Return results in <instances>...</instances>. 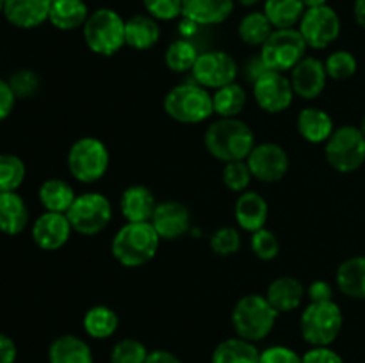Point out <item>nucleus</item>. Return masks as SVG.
I'll return each instance as SVG.
<instances>
[{
    "label": "nucleus",
    "instance_id": "obj_1",
    "mask_svg": "<svg viewBox=\"0 0 365 363\" xmlns=\"http://www.w3.org/2000/svg\"><path fill=\"white\" fill-rule=\"evenodd\" d=\"M205 148L214 159L227 162L246 160L255 148V134L237 117H221L205 130Z\"/></svg>",
    "mask_w": 365,
    "mask_h": 363
},
{
    "label": "nucleus",
    "instance_id": "obj_2",
    "mask_svg": "<svg viewBox=\"0 0 365 363\" xmlns=\"http://www.w3.org/2000/svg\"><path fill=\"white\" fill-rule=\"evenodd\" d=\"M160 237L152 223H127L113 238V255L121 265L141 267L155 256Z\"/></svg>",
    "mask_w": 365,
    "mask_h": 363
},
{
    "label": "nucleus",
    "instance_id": "obj_3",
    "mask_svg": "<svg viewBox=\"0 0 365 363\" xmlns=\"http://www.w3.org/2000/svg\"><path fill=\"white\" fill-rule=\"evenodd\" d=\"M280 313L271 306L266 295L248 294L235 302L232 310V324L239 338L260 342L273 331Z\"/></svg>",
    "mask_w": 365,
    "mask_h": 363
},
{
    "label": "nucleus",
    "instance_id": "obj_4",
    "mask_svg": "<svg viewBox=\"0 0 365 363\" xmlns=\"http://www.w3.org/2000/svg\"><path fill=\"white\" fill-rule=\"evenodd\" d=\"M342 322H344L342 310L334 299L310 302L302 313L299 331H302L303 340L309 342L314 347H328L341 333Z\"/></svg>",
    "mask_w": 365,
    "mask_h": 363
},
{
    "label": "nucleus",
    "instance_id": "obj_5",
    "mask_svg": "<svg viewBox=\"0 0 365 363\" xmlns=\"http://www.w3.org/2000/svg\"><path fill=\"white\" fill-rule=\"evenodd\" d=\"M82 31L86 45L98 56L110 57L125 46V20L109 7L93 11Z\"/></svg>",
    "mask_w": 365,
    "mask_h": 363
},
{
    "label": "nucleus",
    "instance_id": "obj_6",
    "mask_svg": "<svg viewBox=\"0 0 365 363\" xmlns=\"http://www.w3.org/2000/svg\"><path fill=\"white\" fill-rule=\"evenodd\" d=\"M164 110L178 123H203L214 114L212 96L200 84L175 85L164 96Z\"/></svg>",
    "mask_w": 365,
    "mask_h": 363
},
{
    "label": "nucleus",
    "instance_id": "obj_7",
    "mask_svg": "<svg viewBox=\"0 0 365 363\" xmlns=\"http://www.w3.org/2000/svg\"><path fill=\"white\" fill-rule=\"evenodd\" d=\"M109 149L100 139L81 137L68 152V169L75 180L95 184L109 169Z\"/></svg>",
    "mask_w": 365,
    "mask_h": 363
},
{
    "label": "nucleus",
    "instance_id": "obj_8",
    "mask_svg": "<svg viewBox=\"0 0 365 363\" xmlns=\"http://www.w3.org/2000/svg\"><path fill=\"white\" fill-rule=\"evenodd\" d=\"M328 164L339 173H353L365 162V135L353 125L337 128L324 146Z\"/></svg>",
    "mask_w": 365,
    "mask_h": 363
},
{
    "label": "nucleus",
    "instance_id": "obj_9",
    "mask_svg": "<svg viewBox=\"0 0 365 363\" xmlns=\"http://www.w3.org/2000/svg\"><path fill=\"white\" fill-rule=\"evenodd\" d=\"M307 43L298 28H274L266 43L260 46V59L271 71L292 70L305 59Z\"/></svg>",
    "mask_w": 365,
    "mask_h": 363
},
{
    "label": "nucleus",
    "instance_id": "obj_10",
    "mask_svg": "<svg viewBox=\"0 0 365 363\" xmlns=\"http://www.w3.org/2000/svg\"><path fill=\"white\" fill-rule=\"evenodd\" d=\"M66 216L75 231L82 235H96L106 230L113 219V206L100 192H84L75 198Z\"/></svg>",
    "mask_w": 365,
    "mask_h": 363
},
{
    "label": "nucleus",
    "instance_id": "obj_11",
    "mask_svg": "<svg viewBox=\"0 0 365 363\" xmlns=\"http://www.w3.org/2000/svg\"><path fill=\"white\" fill-rule=\"evenodd\" d=\"M298 31L305 39L307 46L323 50L341 34V18L330 6L309 7L299 20Z\"/></svg>",
    "mask_w": 365,
    "mask_h": 363
},
{
    "label": "nucleus",
    "instance_id": "obj_12",
    "mask_svg": "<svg viewBox=\"0 0 365 363\" xmlns=\"http://www.w3.org/2000/svg\"><path fill=\"white\" fill-rule=\"evenodd\" d=\"M237 73L239 68L235 59L223 50L200 53L198 60L192 66V77L196 84L205 89H214V91L235 82Z\"/></svg>",
    "mask_w": 365,
    "mask_h": 363
},
{
    "label": "nucleus",
    "instance_id": "obj_13",
    "mask_svg": "<svg viewBox=\"0 0 365 363\" xmlns=\"http://www.w3.org/2000/svg\"><path fill=\"white\" fill-rule=\"evenodd\" d=\"M246 164L253 178L264 184H274L287 174L291 160L287 152L277 142H260L252 149Z\"/></svg>",
    "mask_w": 365,
    "mask_h": 363
},
{
    "label": "nucleus",
    "instance_id": "obj_14",
    "mask_svg": "<svg viewBox=\"0 0 365 363\" xmlns=\"http://www.w3.org/2000/svg\"><path fill=\"white\" fill-rule=\"evenodd\" d=\"M253 95L260 109L269 114H278L291 107L294 89L284 73L267 70L253 82Z\"/></svg>",
    "mask_w": 365,
    "mask_h": 363
},
{
    "label": "nucleus",
    "instance_id": "obj_15",
    "mask_svg": "<svg viewBox=\"0 0 365 363\" xmlns=\"http://www.w3.org/2000/svg\"><path fill=\"white\" fill-rule=\"evenodd\" d=\"M150 223L164 241H177L184 237L191 228V212L180 201L157 203L155 212Z\"/></svg>",
    "mask_w": 365,
    "mask_h": 363
},
{
    "label": "nucleus",
    "instance_id": "obj_16",
    "mask_svg": "<svg viewBox=\"0 0 365 363\" xmlns=\"http://www.w3.org/2000/svg\"><path fill=\"white\" fill-rule=\"evenodd\" d=\"M71 224L66 214L59 212H45L36 219L32 226V238L38 244V248L45 251H56L61 249L71 235Z\"/></svg>",
    "mask_w": 365,
    "mask_h": 363
},
{
    "label": "nucleus",
    "instance_id": "obj_17",
    "mask_svg": "<svg viewBox=\"0 0 365 363\" xmlns=\"http://www.w3.org/2000/svg\"><path fill=\"white\" fill-rule=\"evenodd\" d=\"M291 84L294 95L302 96L303 100H314L327 88V68L323 60L316 57H305L292 68Z\"/></svg>",
    "mask_w": 365,
    "mask_h": 363
},
{
    "label": "nucleus",
    "instance_id": "obj_18",
    "mask_svg": "<svg viewBox=\"0 0 365 363\" xmlns=\"http://www.w3.org/2000/svg\"><path fill=\"white\" fill-rule=\"evenodd\" d=\"M52 0H6L4 16L18 28H36L48 20Z\"/></svg>",
    "mask_w": 365,
    "mask_h": 363
},
{
    "label": "nucleus",
    "instance_id": "obj_19",
    "mask_svg": "<svg viewBox=\"0 0 365 363\" xmlns=\"http://www.w3.org/2000/svg\"><path fill=\"white\" fill-rule=\"evenodd\" d=\"M235 0H182V16L195 25L223 23L234 11Z\"/></svg>",
    "mask_w": 365,
    "mask_h": 363
},
{
    "label": "nucleus",
    "instance_id": "obj_20",
    "mask_svg": "<svg viewBox=\"0 0 365 363\" xmlns=\"http://www.w3.org/2000/svg\"><path fill=\"white\" fill-rule=\"evenodd\" d=\"M155 196L145 185H130L120 199L121 216L127 223H150L155 212Z\"/></svg>",
    "mask_w": 365,
    "mask_h": 363
},
{
    "label": "nucleus",
    "instance_id": "obj_21",
    "mask_svg": "<svg viewBox=\"0 0 365 363\" xmlns=\"http://www.w3.org/2000/svg\"><path fill=\"white\" fill-rule=\"evenodd\" d=\"M235 221L242 230L259 231L266 228L267 216H269V209H267V201L259 194V192H242L235 201Z\"/></svg>",
    "mask_w": 365,
    "mask_h": 363
},
{
    "label": "nucleus",
    "instance_id": "obj_22",
    "mask_svg": "<svg viewBox=\"0 0 365 363\" xmlns=\"http://www.w3.org/2000/svg\"><path fill=\"white\" fill-rule=\"evenodd\" d=\"M266 298L278 313H289L302 305L305 298V287L296 278L280 276L271 281Z\"/></svg>",
    "mask_w": 365,
    "mask_h": 363
},
{
    "label": "nucleus",
    "instance_id": "obj_23",
    "mask_svg": "<svg viewBox=\"0 0 365 363\" xmlns=\"http://www.w3.org/2000/svg\"><path fill=\"white\" fill-rule=\"evenodd\" d=\"M160 39V27L150 14H135L125 21V45L134 50H150Z\"/></svg>",
    "mask_w": 365,
    "mask_h": 363
},
{
    "label": "nucleus",
    "instance_id": "obj_24",
    "mask_svg": "<svg viewBox=\"0 0 365 363\" xmlns=\"http://www.w3.org/2000/svg\"><path fill=\"white\" fill-rule=\"evenodd\" d=\"M298 132L307 142H327L334 134V120L330 114L317 107H307L298 116Z\"/></svg>",
    "mask_w": 365,
    "mask_h": 363
},
{
    "label": "nucleus",
    "instance_id": "obj_25",
    "mask_svg": "<svg viewBox=\"0 0 365 363\" xmlns=\"http://www.w3.org/2000/svg\"><path fill=\"white\" fill-rule=\"evenodd\" d=\"M29 224V209L16 192H0V233L18 235Z\"/></svg>",
    "mask_w": 365,
    "mask_h": 363
},
{
    "label": "nucleus",
    "instance_id": "obj_26",
    "mask_svg": "<svg viewBox=\"0 0 365 363\" xmlns=\"http://www.w3.org/2000/svg\"><path fill=\"white\" fill-rule=\"evenodd\" d=\"M50 363H95L91 347L75 335H63L50 344Z\"/></svg>",
    "mask_w": 365,
    "mask_h": 363
},
{
    "label": "nucleus",
    "instance_id": "obj_27",
    "mask_svg": "<svg viewBox=\"0 0 365 363\" xmlns=\"http://www.w3.org/2000/svg\"><path fill=\"white\" fill-rule=\"evenodd\" d=\"M89 18L84 0H52L48 21L59 31H75L84 27Z\"/></svg>",
    "mask_w": 365,
    "mask_h": 363
},
{
    "label": "nucleus",
    "instance_id": "obj_28",
    "mask_svg": "<svg viewBox=\"0 0 365 363\" xmlns=\"http://www.w3.org/2000/svg\"><path fill=\"white\" fill-rule=\"evenodd\" d=\"M337 287L351 299H365V256H353L339 265Z\"/></svg>",
    "mask_w": 365,
    "mask_h": 363
},
{
    "label": "nucleus",
    "instance_id": "obj_29",
    "mask_svg": "<svg viewBox=\"0 0 365 363\" xmlns=\"http://www.w3.org/2000/svg\"><path fill=\"white\" fill-rule=\"evenodd\" d=\"M38 196L46 212L59 214H66L70 206L73 205L75 198H77L71 185L66 184L64 180H59V178H50V180L43 182Z\"/></svg>",
    "mask_w": 365,
    "mask_h": 363
},
{
    "label": "nucleus",
    "instance_id": "obj_30",
    "mask_svg": "<svg viewBox=\"0 0 365 363\" xmlns=\"http://www.w3.org/2000/svg\"><path fill=\"white\" fill-rule=\"evenodd\" d=\"M305 11L303 0H264V14L274 28H294Z\"/></svg>",
    "mask_w": 365,
    "mask_h": 363
},
{
    "label": "nucleus",
    "instance_id": "obj_31",
    "mask_svg": "<svg viewBox=\"0 0 365 363\" xmlns=\"http://www.w3.org/2000/svg\"><path fill=\"white\" fill-rule=\"evenodd\" d=\"M260 351L245 338H228L212 352V363H259Z\"/></svg>",
    "mask_w": 365,
    "mask_h": 363
},
{
    "label": "nucleus",
    "instance_id": "obj_32",
    "mask_svg": "<svg viewBox=\"0 0 365 363\" xmlns=\"http://www.w3.org/2000/svg\"><path fill=\"white\" fill-rule=\"evenodd\" d=\"M84 331L89 337L96 338V340H106V338L113 337L118 330V313L113 308L103 305H96L89 308L84 315Z\"/></svg>",
    "mask_w": 365,
    "mask_h": 363
},
{
    "label": "nucleus",
    "instance_id": "obj_33",
    "mask_svg": "<svg viewBox=\"0 0 365 363\" xmlns=\"http://www.w3.org/2000/svg\"><path fill=\"white\" fill-rule=\"evenodd\" d=\"M273 31L274 27L264 11H253L246 14L239 23V36L250 46H262L273 34Z\"/></svg>",
    "mask_w": 365,
    "mask_h": 363
},
{
    "label": "nucleus",
    "instance_id": "obj_34",
    "mask_svg": "<svg viewBox=\"0 0 365 363\" xmlns=\"http://www.w3.org/2000/svg\"><path fill=\"white\" fill-rule=\"evenodd\" d=\"M214 112L221 117H235L242 112L246 105V93L239 84L225 85V88L216 89L212 95Z\"/></svg>",
    "mask_w": 365,
    "mask_h": 363
},
{
    "label": "nucleus",
    "instance_id": "obj_35",
    "mask_svg": "<svg viewBox=\"0 0 365 363\" xmlns=\"http://www.w3.org/2000/svg\"><path fill=\"white\" fill-rule=\"evenodd\" d=\"M200 53L196 46L187 39H177L171 43L164 53V63L175 73H185V71H192V66L198 60Z\"/></svg>",
    "mask_w": 365,
    "mask_h": 363
},
{
    "label": "nucleus",
    "instance_id": "obj_36",
    "mask_svg": "<svg viewBox=\"0 0 365 363\" xmlns=\"http://www.w3.org/2000/svg\"><path fill=\"white\" fill-rule=\"evenodd\" d=\"M24 180V160L13 153H0V192H16Z\"/></svg>",
    "mask_w": 365,
    "mask_h": 363
},
{
    "label": "nucleus",
    "instance_id": "obj_37",
    "mask_svg": "<svg viewBox=\"0 0 365 363\" xmlns=\"http://www.w3.org/2000/svg\"><path fill=\"white\" fill-rule=\"evenodd\" d=\"M148 358L145 344L135 338H123L116 342L110 351V363H145Z\"/></svg>",
    "mask_w": 365,
    "mask_h": 363
},
{
    "label": "nucleus",
    "instance_id": "obj_38",
    "mask_svg": "<svg viewBox=\"0 0 365 363\" xmlns=\"http://www.w3.org/2000/svg\"><path fill=\"white\" fill-rule=\"evenodd\" d=\"M356 59L351 52L348 50H337V52L330 53L324 63L328 77L334 80H346V78L353 77L356 71Z\"/></svg>",
    "mask_w": 365,
    "mask_h": 363
},
{
    "label": "nucleus",
    "instance_id": "obj_39",
    "mask_svg": "<svg viewBox=\"0 0 365 363\" xmlns=\"http://www.w3.org/2000/svg\"><path fill=\"white\" fill-rule=\"evenodd\" d=\"M252 171H250L246 160H235V162H227L223 169V184L230 191L242 192L248 189L252 182Z\"/></svg>",
    "mask_w": 365,
    "mask_h": 363
},
{
    "label": "nucleus",
    "instance_id": "obj_40",
    "mask_svg": "<svg viewBox=\"0 0 365 363\" xmlns=\"http://www.w3.org/2000/svg\"><path fill=\"white\" fill-rule=\"evenodd\" d=\"M250 244H252V251L255 253L257 258L260 260L277 258L278 251H280V242H278L277 235L271 230H267V228L253 231Z\"/></svg>",
    "mask_w": 365,
    "mask_h": 363
},
{
    "label": "nucleus",
    "instance_id": "obj_41",
    "mask_svg": "<svg viewBox=\"0 0 365 363\" xmlns=\"http://www.w3.org/2000/svg\"><path fill=\"white\" fill-rule=\"evenodd\" d=\"M210 248L216 255L220 256H230L234 253L239 251L241 248V235L235 228L232 226H223L212 235L210 238Z\"/></svg>",
    "mask_w": 365,
    "mask_h": 363
},
{
    "label": "nucleus",
    "instance_id": "obj_42",
    "mask_svg": "<svg viewBox=\"0 0 365 363\" xmlns=\"http://www.w3.org/2000/svg\"><path fill=\"white\" fill-rule=\"evenodd\" d=\"M146 13L160 21L182 16V0H143Z\"/></svg>",
    "mask_w": 365,
    "mask_h": 363
},
{
    "label": "nucleus",
    "instance_id": "obj_43",
    "mask_svg": "<svg viewBox=\"0 0 365 363\" xmlns=\"http://www.w3.org/2000/svg\"><path fill=\"white\" fill-rule=\"evenodd\" d=\"M7 82H9L16 98H31L39 89V77L31 70L16 71Z\"/></svg>",
    "mask_w": 365,
    "mask_h": 363
},
{
    "label": "nucleus",
    "instance_id": "obj_44",
    "mask_svg": "<svg viewBox=\"0 0 365 363\" xmlns=\"http://www.w3.org/2000/svg\"><path fill=\"white\" fill-rule=\"evenodd\" d=\"M259 363H303L302 356L285 345H273L260 352Z\"/></svg>",
    "mask_w": 365,
    "mask_h": 363
},
{
    "label": "nucleus",
    "instance_id": "obj_45",
    "mask_svg": "<svg viewBox=\"0 0 365 363\" xmlns=\"http://www.w3.org/2000/svg\"><path fill=\"white\" fill-rule=\"evenodd\" d=\"M303 363H344V359L330 347H312L302 356Z\"/></svg>",
    "mask_w": 365,
    "mask_h": 363
},
{
    "label": "nucleus",
    "instance_id": "obj_46",
    "mask_svg": "<svg viewBox=\"0 0 365 363\" xmlns=\"http://www.w3.org/2000/svg\"><path fill=\"white\" fill-rule=\"evenodd\" d=\"M14 103H16V95L11 89L9 82L0 78V121H4L13 112Z\"/></svg>",
    "mask_w": 365,
    "mask_h": 363
},
{
    "label": "nucleus",
    "instance_id": "obj_47",
    "mask_svg": "<svg viewBox=\"0 0 365 363\" xmlns=\"http://www.w3.org/2000/svg\"><path fill=\"white\" fill-rule=\"evenodd\" d=\"M307 294H309L310 302L331 301V299H334V290H331L330 283H327V281L323 280L314 281L309 287V290H307Z\"/></svg>",
    "mask_w": 365,
    "mask_h": 363
},
{
    "label": "nucleus",
    "instance_id": "obj_48",
    "mask_svg": "<svg viewBox=\"0 0 365 363\" xmlns=\"http://www.w3.org/2000/svg\"><path fill=\"white\" fill-rule=\"evenodd\" d=\"M16 354V344L13 342V338L0 333V363H14Z\"/></svg>",
    "mask_w": 365,
    "mask_h": 363
},
{
    "label": "nucleus",
    "instance_id": "obj_49",
    "mask_svg": "<svg viewBox=\"0 0 365 363\" xmlns=\"http://www.w3.org/2000/svg\"><path fill=\"white\" fill-rule=\"evenodd\" d=\"M145 363H182V359L175 356L173 352L157 349V351L148 352V358H146Z\"/></svg>",
    "mask_w": 365,
    "mask_h": 363
},
{
    "label": "nucleus",
    "instance_id": "obj_50",
    "mask_svg": "<svg viewBox=\"0 0 365 363\" xmlns=\"http://www.w3.org/2000/svg\"><path fill=\"white\" fill-rule=\"evenodd\" d=\"M266 71H267V68H266V64L262 63V59H260V57L259 59H253L252 63L248 64V75L253 82H255L260 75L266 73Z\"/></svg>",
    "mask_w": 365,
    "mask_h": 363
},
{
    "label": "nucleus",
    "instance_id": "obj_51",
    "mask_svg": "<svg viewBox=\"0 0 365 363\" xmlns=\"http://www.w3.org/2000/svg\"><path fill=\"white\" fill-rule=\"evenodd\" d=\"M353 13H355L356 23H359L362 28H365V0H355Z\"/></svg>",
    "mask_w": 365,
    "mask_h": 363
},
{
    "label": "nucleus",
    "instance_id": "obj_52",
    "mask_svg": "<svg viewBox=\"0 0 365 363\" xmlns=\"http://www.w3.org/2000/svg\"><path fill=\"white\" fill-rule=\"evenodd\" d=\"M328 0H303V4L307 6V9L309 7H319V6H327Z\"/></svg>",
    "mask_w": 365,
    "mask_h": 363
},
{
    "label": "nucleus",
    "instance_id": "obj_53",
    "mask_svg": "<svg viewBox=\"0 0 365 363\" xmlns=\"http://www.w3.org/2000/svg\"><path fill=\"white\" fill-rule=\"evenodd\" d=\"M235 2L242 4V6H255V4L260 2V0H235Z\"/></svg>",
    "mask_w": 365,
    "mask_h": 363
},
{
    "label": "nucleus",
    "instance_id": "obj_54",
    "mask_svg": "<svg viewBox=\"0 0 365 363\" xmlns=\"http://www.w3.org/2000/svg\"><path fill=\"white\" fill-rule=\"evenodd\" d=\"M360 130H362L364 135H365V116H364V120H362V127H360Z\"/></svg>",
    "mask_w": 365,
    "mask_h": 363
},
{
    "label": "nucleus",
    "instance_id": "obj_55",
    "mask_svg": "<svg viewBox=\"0 0 365 363\" xmlns=\"http://www.w3.org/2000/svg\"><path fill=\"white\" fill-rule=\"evenodd\" d=\"M4 2H6V0H0V13H4Z\"/></svg>",
    "mask_w": 365,
    "mask_h": 363
},
{
    "label": "nucleus",
    "instance_id": "obj_56",
    "mask_svg": "<svg viewBox=\"0 0 365 363\" xmlns=\"http://www.w3.org/2000/svg\"><path fill=\"white\" fill-rule=\"evenodd\" d=\"M362 363H365V362H362Z\"/></svg>",
    "mask_w": 365,
    "mask_h": 363
}]
</instances>
